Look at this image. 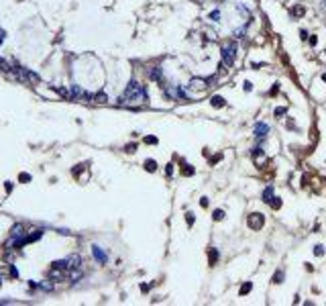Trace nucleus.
<instances>
[{
	"label": "nucleus",
	"instance_id": "1",
	"mask_svg": "<svg viewBox=\"0 0 326 306\" xmlns=\"http://www.w3.org/2000/svg\"><path fill=\"white\" fill-rule=\"evenodd\" d=\"M145 100H147L145 88H143L139 82H130L129 86H127V90H124V94L118 98V104H141Z\"/></svg>",
	"mask_w": 326,
	"mask_h": 306
},
{
	"label": "nucleus",
	"instance_id": "2",
	"mask_svg": "<svg viewBox=\"0 0 326 306\" xmlns=\"http://www.w3.org/2000/svg\"><path fill=\"white\" fill-rule=\"evenodd\" d=\"M234 51H237V47H234V45H226V47L222 49L224 63H226V65H232V63H234Z\"/></svg>",
	"mask_w": 326,
	"mask_h": 306
},
{
	"label": "nucleus",
	"instance_id": "3",
	"mask_svg": "<svg viewBox=\"0 0 326 306\" xmlns=\"http://www.w3.org/2000/svg\"><path fill=\"white\" fill-rule=\"evenodd\" d=\"M92 255H94V259L96 261H98V263H106V261H108V255H106V253L102 251L100 247H98V245H94V247H92Z\"/></svg>",
	"mask_w": 326,
	"mask_h": 306
},
{
	"label": "nucleus",
	"instance_id": "4",
	"mask_svg": "<svg viewBox=\"0 0 326 306\" xmlns=\"http://www.w3.org/2000/svg\"><path fill=\"white\" fill-rule=\"evenodd\" d=\"M43 237V229H35V231H29L27 235H25V243H33V241H37V239Z\"/></svg>",
	"mask_w": 326,
	"mask_h": 306
},
{
	"label": "nucleus",
	"instance_id": "5",
	"mask_svg": "<svg viewBox=\"0 0 326 306\" xmlns=\"http://www.w3.org/2000/svg\"><path fill=\"white\" fill-rule=\"evenodd\" d=\"M68 259V269H75V267H82V257L80 255H69Z\"/></svg>",
	"mask_w": 326,
	"mask_h": 306
},
{
	"label": "nucleus",
	"instance_id": "6",
	"mask_svg": "<svg viewBox=\"0 0 326 306\" xmlns=\"http://www.w3.org/2000/svg\"><path fill=\"white\" fill-rule=\"evenodd\" d=\"M267 133H269V127H267L265 122H257V127H255V137H257V139H263Z\"/></svg>",
	"mask_w": 326,
	"mask_h": 306
},
{
	"label": "nucleus",
	"instance_id": "7",
	"mask_svg": "<svg viewBox=\"0 0 326 306\" xmlns=\"http://www.w3.org/2000/svg\"><path fill=\"white\" fill-rule=\"evenodd\" d=\"M263 224V216L261 214H251V227L253 229H259Z\"/></svg>",
	"mask_w": 326,
	"mask_h": 306
},
{
	"label": "nucleus",
	"instance_id": "8",
	"mask_svg": "<svg viewBox=\"0 0 326 306\" xmlns=\"http://www.w3.org/2000/svg\"><path fill=\"white\" fill-rule=\"evenodd\" d=\"M190 88H200V90H204L206 88V80H198V78H194V80L190 82Z\"/></svg>",
	"mask_w": 326,
	"mask_h": 306
},
{
	"label": "nucleus",
	"instance_id": "9",
	"mask_svg": "<svg viewBox=\"0 0 326 306\" xmlns=\"http://www.w3.org/2000/svg\"><path fill=\"white\" fill-rule=\"evenodd\" d=\"M39 288L43 290V292H51L53 290V284H51V280H45V282H41Z\"/></svg>",
	"mask_w": 326,
	"mask_h": 306
},
{
	"label": "nucleus",
	"instance_id": "10",
	"mask_svg": "<svg viewBox=\"0 0 326 306\" xmlns=\"http://www.w3.org/2000/svg\"><path fill=\"white\" fill-rule=\"evenodd\" d=\"M263 200H265V202H271V200H273V188H271V186L263 192Z\"/></svg>",
	"mask_w": 326,
	"mask_h": 306
},
{
	"label": "nucleus",
	"instance_id": "11",
	"mask_svg": "<svg viewBox=\"0 0 326 306\" xmlns=\"http://www.w3.org/2000/svg\"><path fill=\"white\" fill-rule=\"evenodd\" d=\"M145 170H147V171H155L157 170V163L153 161V159H147V161H145Z\"/></svg>",
	"mask_w": 326,
	"mask_h": 306
},
{
	"label": "nucleus",
	"instance_id": "12",
	"mask_svg": "<svg viewBox=\"0 0 326 306\" xmlns=\"http://www.w3.org/2000/svg\"><path fill=\"white\" fill-rule=\"evenodd\" d=\"M212 104L220 108V106H224V98H222V96H214V98H212Z\"/></svg>",
	"mask_w": 326,
	"mask_h": 306
},
{
	"label": "nucleus",
	"instance_id": "13",
	"mask_svg": "<svg viewBox=\"0 0 326 306\" xmlns=\"http://www.w3.org/2000/svg\"><path fill=\"white\" fill-rule=\"evenodd\" d=\"M151 80H159V78H161V69L159 68H153V72H151Z\"/></svg>",
	"mask_w": 326,
	"mask_h": 306
},
{
	"label": "nucleus",
	"instance_id": "14",
	"mask_svg": "<svg viewBox=\"0 0 326 306\" xmlns=\"http://www.w3.org/2000/svg\"><path fill=\"white\" fill-rule=\"evenodd\" d=\"M251 288H253V284H251V282H247V284H243V288H241V296H244L247 292H251Z\"/></svg>",
	"mask_w": 326,
	"mask_h": 306
},
{
	"label": "nucleus",
	"instance_id": "15",
	"mask_svg": "<svg viewBox=\"0 0 326 306\" xmlns=\"http://www.w3.org/2000/svg\"><path fill=\"white\" fill-rule=\"evenodd\" d=\"M0 69H2V72H10V63H8V61H4V59H0Z\"/></svg>",
	"mask_w": 326,
	"mask_h": 306
},
{
	"label": "nucleus",
	"instance_id": "16",
	"mask_svg": "<svg viewBox=\"0 0 326 306\" xmlns=\"http://www.w3.org/2000/svg\"><path fill=\"white\" fill-rule=\"evenodd\" d=\"M210 20L218 23V20H220V10H212V12H210Z\"/></svg>",
	"mask_w": 326,
	"mask_h": 306
},
{
	"label": "nucleus",
	"instance_id": "17",
	"mask_svg": "<svg viewBox=\"0 0 326 306\" xmlns=\"http://www.w3.org/2000/svg\"><path fill=\"white\" fill-rule=\"evenodd\" d=\"M94 102H106V94H102V92L94 94Z\"/></svg>",
	"mask_w": 326,
	"mask_h": 306
},
{
	"label": "nucleus",
	"instance_id": "18",
	"mask_svg": "<svg viewBox=\"0 0 326 306\" xmlns=\"http://www.w3.org/2000/svg\"><path fill=\"white\" fill-rule=\"evenodd\" d=\"M281 280H283V272H277L275 276H273V282H275V284H279Z\"/></svg>",
	"mask_w": 326,
	"mask_h": 306
},
{
	"label": "nucleus",
	"instance_id": "19",
	"mask_svg": "<svg viewBox=\"0 0 326 306\" xmlns=\"http://www.w3.org/2000/svg\"><path fill=\"white\" fill-rule=\"evenodd\" d=\"M314 253H316V255H324V247H322V245H316V247H314Z\"/></svg>",
	"mask_w": 326,
	"mask_h": 306
},
{
	"label": "nucleus",
	"instance_id": "20",
	"mask_svg": "<svg viewBox=\"0 0 326 306\" xmlns=\"http://www.w3.org/2000/svg\"><path fill=\"white\" fill-rule=\"evenodd\" d=\"M214 218H216V220H222V218H224V210H216V212H214Z\"/></svg>",
	"mask_w": 326,
	"mask_h": 306
},
{
	"label": "nucleus",
	"instance_id": "21",
	"mask_svg": "<svg viewBox=\"0 0 326 306\" xmlns=\"http://www.w3.org/2000/svg\"><path fill=\"white\" fill-rule=\"evenodd\" d=\"M10 278H19V269L12 267V265H10Z\"/></svg>",
	"mask_w": 326,
	"mask_h": 306
},
{
	"label": "nucleus",
	"instance_id": "22",
	"mask_svg": "<svg viewBox=\"0 0 326 306\" xmlns=\"http://www.w3.org/2000/svg\"><path fill=\"white\" fill-rule=\"evenodd\" d=\"M20 182H31V176L29 174H20Z\"/></svg>",
	"mask_w": 326,
	"mask_h": 306
},
{
	"label": "nucleus",
	"instance_id": "23",
	"mask_svg": "<svg viewBox=\"0 0 326 306\" xmlns=\"http://www.w3.org/2000/svg\"><path fill=\"white\" fill-rule=\"evenodd\" d=\"M279 204H281V202H279V198H273V200H271V206H273V208H279Z\"/></svg>",
	"mask_w": 326,
	"mask_h": 306
},
{
	"label": "nucleus",
	"instance_id": "24",
	"mask_svg": "<svg viewBox=\"0 0 326 306\" xmlns=\"http://www.w3.org/2000/svg\"><path fill=\"white\" fill-rule=\"evenodd\" d=\"M214 259H218V251H212L210 253V261H212V263H214Z\"/></svg>",
	"mask_w": 326,
	"mask_h": 306
},
{
	"label": "nucleus",
	"instance_id": "25",
	"mask_svg": "<svg viewBox=\"0 0 326 306\" xmlns=\"http://www.w3.org/2000/svg\"><path fill=\"white\" fill-rule=\"evenodd\" d=\"M145 143H153V145H155L157 139H155V137H147V139H145Z\"/></svg>",
	"mask_w": 326,
	"mask_h": 306
},
{
	"label": "nucleus",
	"instance_id": "26",
	"mask_svg": "<svg viewBox=\"0 0 326 306\" xmlns=\"http://www.w3.org/2000/svg\"><path fill=\"white\" fill-rule=\"evenodd\" d=\"M244 90H247V92H249V90H253V84H251V82H244Z\"/></svg>",
	"mask_w": 326,
	"mask_h": 306
},
{
	"label": "nucleus",
	"instance_id": "27",
	"mask_svg": "<svg viewBox=\"0 0 326 306\" xmlns=\"http://www.w3.org/2000/svg\"><path fill=\"white\" fill-rule=\"evenodd\" d=\"M194 223V214H192V212H188V224H192Z\"/></svg>",
	"mask_w": 326,
	"mask_h": 306
},
{
	"label": "nucleus",
	"instance_id": "28",
	"mask_svg": "<svg viewBox=\"0 0 326 306\" xmlns=\"http://www.w3.org/2000/svg\"><path fill=\"white\" fill-rule=\"evenodd\" d=\"M2 41H4V33H0V43H2Z\"/></svg>",
	"mask_w": 326,
	"mask_h": 306
}]
</instances>
